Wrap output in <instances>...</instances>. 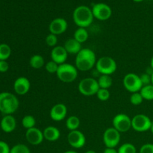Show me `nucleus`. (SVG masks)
Wrapping results in <instances>:
<instances>
[{
  "mask_svg": "<svg viewBox=\"0 0 153 153\" xmlns=\"http://www.w3.org/2000/svg\"><path fill=\"white\" fill-rule=\"evenodd\" d=\"M76 67L80 71H88L91 70L97 63V57L91 49H82L76 57Z\"/></svg>",
  "mask_w": 153,
  "mask_h": 153,
  "instance_id": "1",
  "label": "nucleus"
},
{
  "mask_svg": "<svg viewBox=\"0 0 153 153\" xmlns=\"http://www.w3.org/2000/svg\"><path fill=\"white\" fill-rule=\"evenodd\" d=\"M73 21L79 28H85L90 26L94 21V16L92 10L86 5L78 6L73 13Z\"/></svg>",
  "mask_w": 153,
  "mask_h": 153,
  "instance_id": "2",
  "label": "nucleus"
},
{
  "mask_svg": "<svg viewBox=\"0 0 153 153\" xmlns=\"http://www.w3.org/2000/svg\"><path fill=\"white\" fill-rule=\"evenodd\" d=\"M17 97L9 92L0 93V111L5 115L12 114L19 108Z\"/></svg>",
  "mask_w": 153,
  "mask_h": 153,
  "instance_id": "3",
  "label": "nucleus"
},
{
  "mask_svg": "<svg viewBox=\"0 0 153 153\" xmlns=\"http://www.w3.org/2000/svg\"><path fill=\"white\" fill-rule=\"evenodd\" d=\"M57 77L64 83H71L74 82L78 76V69L76 66L64 63L60 64L56 73Z\"/></svg>",
  "mask_w": 153,
  "mask_h": 153,
  "instance_id": "4",
  "label": "nucleus"
},
{
  "mask_svg": "<svg viewBox=\"0 0 153 153\" xmlns=\"http://www.w3.org/2000/svg\"><path fill=\"white\" fill-rule=\"evenodd\" d=\"M95 66L97 70L100 74L108 76L114 73L117 68L115 60L108 56H103L99 58Z\"/></svg>",
  "mask_w": 153,
  "mask_h": 153,
  "instance_id": "5",
  "label": "nucleus"
},
{
  "mask_svg": "<svg viewBox=\"0 0 153 153\" xmlns=\"http://www.w3.org/2000/svg\"><path fill=\"white\" fill-rule=\"evenodd\" d=\"M79 91L85 97H91L97 94L100 90L98 81L94 78H85L79 83Z\"/></svg>",
  "mask_w": 153,
  "mask_h": 153,
  "instance_id": "6",
  "label": "nucleus"
},
{
  "mask_svg": "<svg viewBox=\"0 0 153 153\" xmlns=\"http://www.w3.org/2000/svg\"><path fill=\"white\" fill-rule=\"evenodd\" d=\"M150 118L145 114H137L131 119V128L137 132H144L150 130L152 126Z\"/></svg>",
  "mask_w": 153,
  "mask_h": 153,
  "instance_id": "7",
  "label": "nucleus"
},
{
  "mask_svg": "<svg viewBox=\"0 0 153 153\" xmlns=\"http://www.w3.org/2000/svg\"><path fill=\"white\" fill-rule=\"evenodd\" d=\"M123 83L124 88L131 94L140 92L141 88H143L140 76H137L135 73H128L126 75L123 80Z\"/></svg>",
  "mask_w": 153,
  "mask_h": 153,
  "instance_id": "8",
  "label": "nucleus"
},
{
  "mask_svg": "<svg viewBox=\"0 0 153 153\" xmlns=\"http://www.w3.org/2000/svg\"><path fill=\"white\" fill-rule=\"evenodd\" d=\"M112 124L119 132H127L131 128V119L125 114H118L114 117Z\"/></svg>",
  "mask_w": 153,
  "mask_h": 153,
  "instance_id": "9",
  "label": "nucleus"
},
{
  "mask_svg": "<svg viewBox=\"0 0 153 153\" xmlns=\"http://www.w3.org/2000/svg\"><path fill=\"white\" fill-rule=\"evenodd\" d=\"M94 18L101 21H105L111 16L112 10L108 4L105 3H97L91 8Z\"/></svg>",
  "mask_w": 153,
  "mask_h": 153,
  "instance_id": "10",
  "label": "nucleus"
},
{
  "mask_svg": "<svg viewBox=\"0 0 153 153\" xmlns=\"http://www.w3.org/2000/svg\"><path fill=\"white\" fill-rule=\"evenodd\" d=\"M120 141V132L114 127L107 128L103 134V142L106 148H115Z\"/></svg>",
  "mask_w": 153,
  "mask_h": 153,
  "instance_id": "11",
  "label": "nucleus"
},
{
  "mask_svg": "<svg viewBox=\"0 0 153 153\" xmlns=\"http://www.w3.org/2000/svg\"><path fill=\"white\" fill-rule=\"evenodd\" d=\"M67 141L72 147L81 149L86 143V137L85 134L79 130L70 131L67 135Z\"/></svg>",
  "mask_w": 153,
  "mask_h": 153,
  "instance_id": "12",
  "label": "nucleus"
},
{
  "mask_svg": "<svg viewBox=\"0 0 153 153\" xmlns=\"http://www.w3.org/2000/svg\"><path fill=\"white\" fill-rule=\"evenodd\" d=\"M25 138L30 144L33 146H37L43 141L44 136L41 130L39 129L38 128L34 127V128L27 129L25 132Z\"/></svg>",
  "mask_w": 153,
  "mask_h": 153,
  "instance_id": "13",
  "label": "nucleus"
},
{
  "mask_svg": "<svg viewBox=\"0 0 153 153\" xmlns=\"http://www.w3.org/2000/svg\"><path fill=\"white\" fill-rule=\"evenodd\" d=\"M67 27H68V23H67V20L64 18L58 17L54 19L50 22L49 29L51 34L60 35L67 31Z\"/></svg>",
  "mask_w": 153,
  "mask_h": 153,
  "instance_id": "14",
  "label": "nucleus"
},
{
  "mask_svg": "<svg viewBox=\"0 0 153 153\" xmlns=\"http://www.w3.org/2000/svg\"><path fill=\"white\" fill-rule=\"evenodd\" d=\"M67 114V106L62 103H58V104L55 105L51 108L49 115H50V117L52 120L59 122V121H62L65 119Z\"/></svg>",
  "mask_w": 153,
  "mask_h": 153,
  "instance_id": "15",
  "label": "nucleus"
},
{
  "mask_svg": "<svg viewBox=\"0 0 153 153\" xmlns=\"http://www.w3.org/2000/svg\"><path fill=\"white\" fill-rule=\"evenodd\" d=\"M31 88L30 81L26 77L21 76L15 80L13 84V89L18 95H25L29 91Z\"/></svg>",
  "mask_w": 153,
  "mask_h": 153,
  "instance_id": "16",
  "label": "nucleus"
},
{
  "mask_svg": "<svg viewBox=\"0 0 153 153\" xmlns=\"http://www.w3.org/2000/svg\"><path fill=\"white\" fill-rule=\"evenodd\" d=\"M68 53L65 48L62 46H56L53 47L51 51V59L58 64H62L66 63Z\"/></svg>",
  "mask_w": 153,
  "mask_h": 153,
  "instance_id": "17",
  "label": "nucleus"
},
{
  "mask_svg": "<svg viewBox=\"0 0 153 153\" xmlns=\"http://www.w3.org/2000/svg\"><path fill=\"white\" fill-rule=\"evenodd\" d=\"M0 126L1 130L5 133H10L13 131L16 128V122L15 118L12 116V114L5 115L1 119L0 123Z\"/></svg>",
  "mask_w": 153,
  "mask_h": 153,
  "instance_id": "18",
  "label": "nucleus"
},
{
  "mask_svg": "<svg viewBox=\"0 0 153 153\" xmlns=\"http://www.w3.org/2000/svg\"><path fill=\"white\" fill-rule=\"evenodd\" d=\"M64 47L68 54L77 55L82 49V43L78 42L75 38H70L65 42Z\"/></svg>",
  "mask_w": 153,
  "mask_h": 153,
  "instance_id": "19",
  "label": "nucleus"
},
{
  "mask_svg": "<svg viewBox=\"0 0 153 153\" xmlns=\"http://www.w3.org/2000/svg\"><path fill=\"white\" fill-rule=\"evenodd\" d=\"M44 139L50 142H54L58 140L61 137V132L58 128L55 126H47L43 131Z\"/></svg>",
  "mask_w": 153,
  "mask_h": 153,
  "instance_id": "20",
  "label": "nucleus"
},
{
  "mask_svg": "<svg viewBox=\"0 0 153 153\" xmlns=\"http://www.w3.org/2000/svg\"><path fill=\"white\" fill-rule=\"evenodd\" d=\"M88 37H89V34L88 30L85 28H79L75 31L73 38L76 39L80 43H83L88 40Z\"/></svg>",
  "mask_w": 153,
  "mask_h": 153,
  "instance_id": "21",
  "label": "nucleus"
},
{
  "mask_svg": "<svg viewBox=\"0 0 153 153\" xmlns=\"http://www.w3.org/2000/svg\"><path fill=\"white\" fill-rule=\"evenodd\" d=\"M29 65L34 69H40L45 66L44 58L40 55H34L30 58Z\"/></svg>",
  "mask_w": 153,
  "mask_h": 153,
  "instance_id": "22",
  "label": "nucleus"
},
{
  "mask_svg": "<svg viewBox=\"0 0 153 153\" xmlns=\"http://www.w3.org/2000/svg\"><path fill=\"white\" fill-rule=\"evenodd\" d=\"M97 81H98L100 88H102V89H108L113 84V79L111 77V76H108V75H102Z\"/></svg>",
  "mask_w": 153,
  "mask_h": 153,
  "instance_id": "23",
  "label": "nucleus"
},
{
  "mask_svg": "<svg viewBox=\"0 0 153 153\" xmlns=\"http://www.w3.org/2000/svg\"><path fill=\"white\" fill-rule=\"evenodd\" d=\"M80 126V120L76 116H70L66 120V126L70 131L78 130Z\"/></svg>",
  "mask_w": 153,
  "mask_h": 153,
  "instance_id": "24",
  "label": "nucleus"
},
{
  "mask_svg": "<svg viewBox=\"0 0 153 153\" xmlns=\"http://www.w3.org/2000/svg\"><path fill=\"white\" fill-rule=\"evenodd\" d=\"M140 94L143 97V100L151 101L153 100V85L150 84L149 85L143 86L140 91Z\"/></svg>",
  "mask_w": 153,
  "mask_h": 153,
  "instance_id": "25",
  "label": "nucleus"
},
{
  "mask_svg": "<svg viewBox=\"0 0 153 153\" xmlns=\"http://www.w3.org/2000/svg\"><path fill=\"white\" fill-rule=\"evenodd\" d=\"M11 55V49L6 43L0 44V61H6Z\"/></svg>",
  "mask_w": 153,
  "mask_h": 153,
  "instance_id": "26",
  "label": "nucleus"
},
{
  "mask_svg": "<svg viewBox=\"0 0 153 153\" xmlns=\"http://www.w3.org/2000/svg\"><path fill=\"white\" fill-rule=\"evenodd\" d=\"M36 120L32 115H25L22 120V125L26 129L35 127Z\"/></svg>",
  "mask_w": 153,
  "mask_h": 153,
  "instance_id": "27",
  "label": "nucleus"
},
{
  "mask_svg": "<svg viewBox=\"0 0 153 153\" xmlns=\"http://www.w3.org/2000/svg\"><path fill=\"white\" fill-rule=\"evenodd\" d=\"M117 151L118 153H137L135 146L130 143H126L121 145Z\"/></svg>",
  "mask_w": 153,
  "mask_h": 153,
  "instance_id": "28",
  "label": "nucleus"
},
{
  "mask_svg": "<svg viewBox=\"0 0 153 153\" xmlns=\"http://www.w3.org/2000/svg\"><path fill=\"white\" fill-rule=\"evenodd\" d=\"M10 153H31L30 149H28V146L25 144H22V143H19L10 149Z\"/></svg>",
  "mask_w": 153,
  "mask_h": 153,
  "instance_id": "29",
  "label": "nucleus"
},
{
  "mask_svg": "<svg viewBox=\"0 0 153 153\" xmlns=\"http://www.w3.org/2000/svg\"><path fill=\"white\" fill-rule=\"evenodd\" d=\"M143 100H143V97H142L140 92L133 93L131 97H130V102L134 105H139L143 102Z\"/></svg>",
  "mask_w": 153,
  "mask_h": 153,
  "instance_id": "30",
  "label": "nucleus"
},
{
  "mask_svg": "<svg viewBox=\"0 0 153 153\" xmlns=\"http://www.w3.org/2000/svg\"><path fill=\"white\" fill-rule=\"evenodd\" d=\"M97 97L98 98L99 100L100 101H107L109 98H110V92L108 89H102L100 88V90L98 91V92L97 93Z\"/></svg>",
  "mask_w": 153,
  "mask_h": 153,
  "instance_id": "31",
  "label": "nucleus"
},
{
  "mask_svg": "<svg viewBox=\"0 0 153 153\" xmlns=\"http://www.w3.org/2000/svg\"><path fill=\"white\" fill-rule=\"evenodd\" d=\"M58 67H59V64H58L57 63H55V61H52V60L45 64L46 70L49 73H51V74H53V73H55V74H56L57 71H58Z\"/></svg>",
  "mask_w": 153,
  "mask_h": 153,
  "instance_id": "32",
  "label": "nucleus"
},
{
  "mask_svg": "<svg viewBox=\"0 0 153 153\" xmlns=\"http://www.w3.org/2000/svg\"><path fill=\"white\" fill-rule=\"evenodd\" d=\"M58 43V37L57 35L53 34H49L46 37V43L50 47H55L56 46Z\"/></svg>",
  "mask_w": 153,
  "mask_h": 153,
  "instance_id": "33",
  "label": "nucleus"
},
{
  "mask_svg": "<svg viewBox=\"0 0 153 153\" xmlns=\"http://www.w3.org/2000/svg\"><path fill=\"white\" fill-rule=\"evenodd\" d=\"M140 81L143 85V86H146V85H149L152 84V79H151V76L148 73H143L141 76H140Z\"/></svg>",
  "mask_w": 153,
  "mask_h": 153,
  "instance_id": "34",
  "label": "nucleus"
},
{
  "mask_svg": "<svg viewBox=\"0 0 153 153\" xmlns=\"http://www.w3.org/2000/svg\"><path fill=\"white\" fill-rule=\"evenodd\" d=\"M140 153H153L152 143H146L140 147Z\"/></svg>",
  "mask_w": 153,
  "mask_h": 153,
  "instance_id": "35",
  "label": "nucleus"
},
{
  "mask_svg": "<svg viewBox=\"0 0 153 153\" xmlns=\"http://www.w3.org/2000/svg\"><path fill=\"white\" fill-rule=\"evenodd\" d=\"M10 148L6 142L0 140V153H10Z\"/></svg>",
  "mask_w": 153,
  "mask_h": 153,
  "instance_id": "36",
  "label": "nucleus"
},
{
  "mask_svg": "<svg viewBox=\"0 0 153 153\" xmlns=\"http://www.w3.org/2000/svg\"><path fill=\"white\" fill-rule=\"evenodd\" d=\"M9 69V64L7 61H0V73H6Z\"/></svg>",
  "mask_w": 153,
  "mask_h": 153,
  "instance_id": "37",
  "label": "nucleus"
},
{
  "mask_svg": "<svg viewBox=\"0 0 153 153\" xmlns=\"http://www.w3.org/2000/svg\"><path fill=\"white\" fill-rule=\"evenodd\" d=\"M103 153H118V151L116 150L114 148H106Z\"/></svg>",
  "mask_w": 153,
  "mask_h": 153,
  "instance_id": "38",
  "label": "nucleus"
},
{
  "mask_svg": "<svg viewBox=\"0 0 153 153\" xmlns=\"http://www.w3.org/2000/svg\"><path fill=\"white\" fill-rule=\"evenodd\" d=\"M150 67L153 70V56L151 58V61H150Z\"/></svg>",
  "mask_w": 153,
  "mask_h": 153,
  "instance_id": "39",
  "label": "nucleus"
},
{
  "mask_svg": "<svg viewBox=\"0 0 153 153\" xmlns=\"http://www.w3.org/2000/svg\"><path fill=\"white\" fill-rule=\"evenodd\" d=\"M64 153H78V152H76V151H74V150H68V151H66V152Z\"/></svg>",
  "mask_w": 153,
  "mask_h": 153,
  "instance_id": "40",
  "label": "nucleus"
},
{
  "mask_svg": "<svg viewBox=\"0 0 153 153\" xmlns=\"http://www.w3.org/2000/svg\"><path fill=\"white\" fill-rule=\"evenodd\" d=\"M85 153H97L94 150H88Z\"/></svg>",
  "mask_w": 153,
  "mask_h": 153,
  "instance_id": "41",
  "label": "nucleus"
},
{
  "mask_svg": "<svg viewBox=\"0 0 153 153\" xmlns=\"http://www.w3.org/2000/svg\"><path fill=\"white\" fill-rule=\"evenodd\" d=\"M150 131H151V132H152V134H153V123L152 124V126H151V128H150Z\"/></svg>",
  "mask_w": 153,
  "mask_h": 153,
  "instance_id": "42",
  "label": "nucleus"
},
{
  "mask_svg": "<svg viewBox=\"0 0 153 153\" xmlns=\"http://www.w3.org/2000/svg\"><path fill=\"white\" fill-rule=\"evenodd\" d=\"M134 1H135V2H140V1H143V0H133Z\"/></svg>",
  "mask_w": 153,
  "mask_h": 153,
  "instance_id": "43",
  "label": "nucleus"
},
{
  "mask_svg": "<svg viewBox=\"0 0 153 153\" xmlns=\"http://www.w3.org/2000/svg\"><path fill=\"white\" fill-rule=\"evenodd\" d=\"M151 79H152V85H153V73L151 75Z\"/></svg>",
  "mask_w": 153,
  "mask_h": 153,
  "instance_id": "44",
  "label": "nucleus"
}]
</instances>
